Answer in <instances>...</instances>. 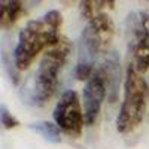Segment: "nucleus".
Masks as SVG:
<instances>
[{
	"instance_id": "1",
	"label": "nucleus",
	"mask_w": 149,
	"mask_h": 149,
	"mask_svg": "<svg viewBox=\"0 0 149 149\" xmlns=\"http://www.w3.org/2000/svg\"><path fill=\"white\" fill-rule=\"evenodd\" d=\"M61 22L63 18L58 10H49L40 18L27 22L19 31L14 52L17 70H27L37 55L60 39Z\"/></svg>"
},
{
	"instance_id": "2",
	"label": "nucleus",
	"mask_w": 149,
	"mask_h": 149,
	"mask_svg": "<svg viewBox=\"0 0 149 149\" xmlns=\"http://www.w3.org/2000/svg\"><path fill=\"white\" fill-rule=\"evenodd\" d=\"M70 51L72 45L64 36H60V39L45 51L33 79L31 98L36 104H45L55 94L58 85V72L64 66Z\"/></svg>"
},
{
	"instance_id": "3",
	"label": "nucleus",
	"mask_w": 149,
	"mask_h": 149,
	"mask_svg": "<svg viewBox=\"0 0 149 149\" xmlns=\"http://www.w3.org/2000/svg\"><path fill=\"white\" fill-rule=\"evenodd\" d=\"M149 98V88L142 74L133 64L128 66L124 82V100L116 118V130L130 133L142 122Z\"/></svg>"
},
{
	"instance_id": "4",
	"label": "nucleus",
	"mask_w": 149,
	"mask_h": 149,
	"mask_svg": "<svg viewBox=\"0 0 149 149\" xmlns=\"http://www.w3.org/2000/svg\"><path fill=\"white\" fill-rule=\"evenodd\" d=\"M115 36V26L112 18L103 12V14L94 17L88 21L85 30L82 31L81 46L85 48L93 57L95 54H103L112 45Z\"/></svg>"
},
{
	"instance_id": "5",
	"label": "nucleus",
	"mask_w": 149,
	"mask_h": 149,
	"mask_svg": "<svg viewBox=\"0 0 149 149\" xmlns=\"http://www.w3.org/2000/svg\"><path fill=\"white\" fill-rule=\"evenodd\" d=\"M54 119L57 125L69 136L79 137L82 134L85 116L76 91H66L60 97L54 109Z\"/></svg>"
},
{
	"instance_id": "6",
	"label": "nucleus",
	"mask_w": 149,
	"mask_h": 149,
	"mask_svg": "<svg viewBox=\"0 0 149 149\" xmlns=\"http://www.w3.org/2000/svg\"><path fill=\"white\" fill-rule=\"evenodd\" d=\"M106 82L104 79L95 72L94 76L85 84L84 88V116H85V124L95 122L98 112L102 109L103 100L106 97Z\"/></svg>"
},
{
	"instance_id": "7",
	"label": "nucleus",
	"mask_w": 149,
	"mask_h": 149,
	"mask_svg": "<svg viewBox=\"0 0 149 149\" xmlns=\"http://www.w3.org/2000/svg\"><path fill=\"white\" fill-rule=\"evenodd\" d=\"M133 66L140 74L149 70V37L140 31V27L137 29V43H136V48H134Z\"/></svg>"
},
{
	"instance_id": "8",
	"label": "nucleus",
	"mask_w": 149,
	"mask_h": 149,
	"mask_svg": "<svg viewBox=\"0 0 149 149\" xmlns=\"http://www.w3.org/2000/svg\"><path fill=\"white\" fill-rule=\"evenodd\" d=\"M24 14V3L14 0V2H3L0 6V27L10 29Z\"/></svg>"
},
{
	"instance_id": "9",
	"label": "nucleus",
	"mask_w": 149,
	"mask_h": 149,
	"mask_svg": "<svg viewBox=\"0 0 149 149\" xmlns=\"http://www.w3.org/2000/svg\"><path fill=\"white\" fill-rule=\"evenodd\" d=\"M115 5V2H107V0H85L81 2V14L85 19H93L94 17L103 14L106 9H112Z\"/></svg>"
},
{
	"instance_id": "10",
	"label": "nucleus",
	"mask_w": 149,
	"mask_h": 149,
	"mask_svg": "<svg viewBox=\"0 0 149 149\" xmlns=\"http://www.w3.org/2000/svg\"><path fill=\"white\" fill-rule=\"evenodd\" d=\"M30 128L33 131H36L37 134H40L42 137L51 143H58L61 142V133H60V127L57 124L48 122V121H37L33 122Z\"/></svg>"
},
{
	"instance_id": "11",
	"label": "nucleus",
	"mask_w": 149,
	"mask_h": 149,
	"mask_svg": "<svg viewBox=\"0 0 149 149\" xmlns=\"http://www.w3.org/2000/svg\"><path fill=\"white\" fill-rule=\"evenodd\" d=\"M76 78L79 81H86L88 82L94 74V63H93V60H86V58H79V63L76 66Z\"/></svg>"
},
{
	"instance_id": "12",
	"label": "nucleus",
	"mask_w": 149,
	"mask_h": 149,
	"mask_svg": "<svg viewBox=\"0 0 149 149\" xmlns=\"http://www.w3.org/2000/svg\"><path fill=\"white\" fill-rule=\"evenodd\" d=\"M0 121H2V125L6 128V130H10V128H15L19 125V121L12 115L9 113V110L6 109V106L2 104L0 107Z\"/></svg>"
},
{
	"instance_id": "13",
	"label": "nucleus",
	"mask_w": 149,
	"mask_h": 149,
	"mask_svg": "<svg viewBox=\"0 0 149 149\" xmlns=\"http://www.w3.org/2000/svg\"><path fill=\"white\" fill-rule=\"evenodd\" d=\"M140 31L149 37V14H142L140 18Z\"/></svg>"
}]
</instances>
